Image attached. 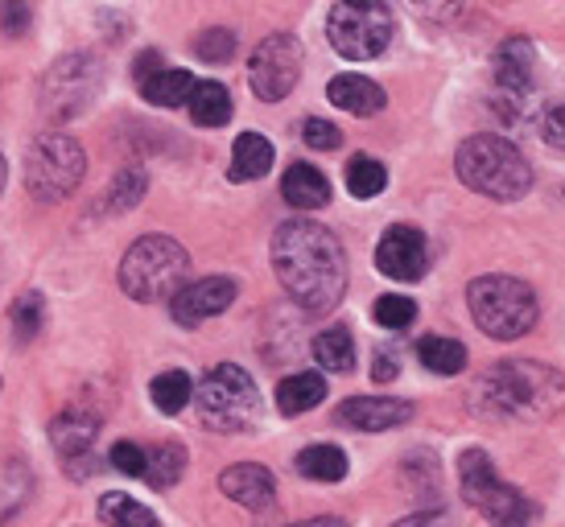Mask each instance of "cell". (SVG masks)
<instances>
[{"label":"cell","mask_w":565,"mask_h":527,"mask_svg":"<svg viewBox=\"0 0 565 527\" xmlns=\"http://www.w3.org/2000/svg\"><path fill=\"white\" fill-rule=\"evenodd\" d=\"M273 268L281 289L306 313H330L347 293V251L315 218H289L277 227Z\"/></svg>","instance_id":"6da1fadb"},{"label":"cell","mask_w":565,"mask_h":527,"mask_svg":"<svg viewBox=\"0 0 565 527\" xmlns=\"http://www.w3.org/2000/svg\"><path fill=\"white\" fill-rule=\"evenodd\" d=\"M475 408L500 420H550L565 408V379L545 363L508 358L475 384Z\"/></svg>","instance_id":"7a4b0ae2"},{"label":"cell","mask_w":565,"mask_h":527,"mask_svg":"<svg viewBox=\"0 0 565 527\" xmlns=\"http://www.w3.org/2000/svg\"><path fill=\"white\" fill-rule=\"evenodd\" d=\"M455 170L462 178V186H471L475 194H487L495 202H516L533 186V170L512 140L503 137H471L462 140V149L455 157Z\"/></svg>","instance_id":"3957f363"},{"label":"cell","mask_w":565,"mask_h":527,"mask_svg":"<svg viewBox=\"0 0 565 527\" xmlns=\"http://www.w3.org/2000/svg\"><path fill=\"white\" fill-rule=\"evenodd\" d=\"M190 277V251L170 235H145L120 260V289L141 305L170 301Z\"/></svg>","instance_id":"277c9868"},{"label":"cell","mask_w":565,"mask_h":527,"mask_svg":"<svg viewBox=\"0 0 565 527\" xmlns=\"http://www.w3.org/2000/svg\"><path fill=\"white\" fill-rule=\"evenodd\" d=\"M471 318L479 322L487 338L512 342L524 338L536 326V293L516 277H479L467 289Z\"/></svg>","instance_id":"5b68a950"},{"label":"cell","mask_w":565,"mask_h":527,"mask_svg":"<svg viewBox=\"0 0 565 527\" xmlns=\"http://www.w3.org/2000/svg\"><path fill=\"white\" fill-rule=\"evenodd\" d=\"M194 408H199V420L211 433H244L260 417L256 379L236 363H220L194 388Z\"/></svg>","instance_id":"8992f818"},{"label":"cell","mask_w":565,"mask_h":527,"mask_svg":"<svg viewBox=\"0 0 565 527\" xmlns=\"http://www.w3.org/2000/svg\"><path fill=\"white\" fill-rule=\"evenodd\" d=\"M396 33L393 9L384 0H339L327 17L330 46L343 54L347 63H367L380 58Z\"/></svg>","instance_id":"52a82bcc"},{"label":"cell","mask_w":565,"mask_h":527,"mask_svg":"<svg viewBox=\"0 0 565 527\" xmlns=\"http://www.w3.org/2000/svg\"><path fill=\"white\" fill-rule=\"evenodd\" d=\"M83 157L79 140L66 132H42L33 137L30 153H25V190L38 202H63L75 194L83 182Z\"/></svg>","instance_id":"ba28073f"},{"label":"cell","mask_w":565,"mask_h":527,"mask_svg":"<svg viewBox=\"0 0 565 527\" xmlns=\"http://www.w3.org/2000/svg\"><path fill=\"white\" fill-rule=\"evenodd\" d=\"M458 486H462V498L475 512H483L491 524H524L533 515L529 498L520 495L516 486L500 482L495 465L483 450H467L458 458Z\"/></svg>","instance_id":"9c48e42d"},{"label":"cell","mask_w":565,"mask_h":527,"mask_svg":"<svg viewBox=\"0 0 565 527\" xmlns=\"http://www.w3.org/2000/svg\"><path fill=\"white\" fill-rule=\"evenodd\" d=\"M104 87V66L95 54H66L42 78V111L50 120H71L95 104Z\"/></svg>","instance_id":"30bf717a"},{"label":"cell","mask_w":565,"mask_h":527,"mask_svg":"<svg viewBox=\"0 0 565 527\" xmlns=\"http://www.w3.org/2000/svg\"><path fill=\"white\" fill-rule=\"evenodd\" d=\"M301 78V42L294 33H268L260 46L252 50L248 83L256 99L281 104L285 95L298 87Z\"/></svg>","instance_id":"8fae6325"},{"label":"cell","mask_w":565,"mask_h":527,"mask_svg":"<svg viewBox=\"0 0 565 527\" xmlns=\"http://www.w3.org/2000/svg\"><path fill=\"white\" fill-rule=\"evenodd\" d=\"M236 301V280L227 277H203V280H186L178 293L170 297V313L178 326H203L206 318L223 313Z\"/></svg>","instance_id":"7c38bea8"},{"label":"cell","mask_w":565,"mask_h":527,"mask_svg":"<svg viewBox=\"0 0 565 527\" xmlns=\"http://www.w3.org/2000/svg\"><path fill=\"white\" fill-rule=\"evenodd\" d=\"M425 264H429V248H425V235L417 227L396 223L384 232V239L376 244V268L393 280H417L425 277Z\"/></svg>","instance_id":"4fadbf2b"},{"label":"cell","mask_w":565,"mask_h":527,"mask_svg":"<svg viewBox=\"0 0 565 527\" xmlns=\"http://www.w3.org/2000/svg\"><path fill=\"white\" fill-rule=\"evenodd\" d=\"M413 420V404L393 400V396H355L339 408V424L360 429V433H388Z\"/></svg>","instance_id":"5bb4252c"},{"label":"cell","mask_w":565,"mask_h":527,"mask_svg":"<svg viewBox=\"0 0 565 527\" xmlns=\"http://www.w3.org/2000/svg\"><path fill=\"white\" fill-rule=\"evenodd\" d=\"M495 83L503 99H529L536 83V50L529 37H508L495 54Z\"/></svg>","instance_id":"9a60e30c"},{"label":"cell","mask_w":565,"mask_h":527,"mask_svg":"<svg viewBox=\"0 0 565 527\" xmlns=\"http://www.w3.org/2000/svg\"><path fill=\"white\" fill-rule=\"evenodd\" d=\"M220 491L232 498V503L248 507V512H268V507H273V495H277L273 474H268L265 465H252V462H239V465H232V470H223Z\"/></svg>","instance_id":"2e32d148"},{"label":"cell","mask_w":565,"mask_h":527,"mask_svg":"<svg viewBox=\"0 0 565 527\" xmlns=\"http://www.w3.org/2000/svg\"><path fill=\"white\" fill-rule=\"evenodd\" d=\"M327 99L334 108L351 111V116H376L384 108V92L363 75H334L327 87Z\"/></svg>","instance_id":"e0dca14e"},{"label":"cell","mask_w":565,"mask_h":527,"mask_svg":"<svg viewBox=\"0 0 565 527\" xmlns=\"http://www.w3.org/2000/svg\"><path fill=\"white\" fill-rule=\"evenodd\" d=\"M281 194H285V202H289V206H298V211H318V206H327L330 202V182H327V173L322 170L298 161V165H289V170H285Z\"/></svg>","instance_id":"ac0fdd59"},{"label":"cell","mask_w":565,"mask_h":527,"mask_svg":"<svg viewBox=\"0 0 565 527\" xmlns=\"http://www.w3.org/2000/svg\"><path fill=\"white\" fill-rule=\"evenodd\" d=\"M99 437V417L95 412H83V408H71L63 417L50 424V441L63 458H75V453H87Z\"/></svg>","instance_id":"d6986e66"},{"label":"cell","mask_w":565,"mask_h":527,"mask_svg":"<svg viewBox=\"0 0 565 527\" xmlns=\"http://www.w3.org/2000/svg\"><path fill=\"white\" fill-rule=\"evenodd\" d=\"M327 396V379L318 372H298L281 379L277 384V408H281V417H301V412H310L318 408Z\"/></svg>","instance_id":"ffe728a7"},{"label":"cell","mask_w":565,"mask_h":527,"mask_svg":"<svg viewBox=\"0 0 565 527\" xmlns=\"http://www.w3.org/2000/svg\"><path fill=\"white\" fill-rule=\"evenodd\" d=\"M190 116H194V125L203 128H220L232 120V92L215 83V78H206V83H194L190 87V99H186Z\"/></svg>","instance_id":"44dd1931"},{"label":"cell","mask_w":565,"mask_h":527,"mask_svg":"<svg viewBox=\"0 0 565 527\" xmlns=\"http://www.w3.org/2000/svg\"><path fill=\"white\" fill-rule=\"evenodd\" d=\"M141 87V95L149 99V104H158V108H182L190 99V87H194V78H190V71H170V66H158L149 78H141L137 83Z\"/></svg>","instance_id":"7402d4cb"},{"label":"cell","mask_w":565,"mask_h":527,"mask_svg":"<svg viewBox=\"0 0 565 527\" xmlns=\"http://www.w3.org/2000/svg\"><path fill=\"white\" fill-rule=\"evenodd\" d=\"M273 170V144H268L260 132H244L236 137V149H232V178L236 182H256Z\"/></svg>","instance_id":"603a6c76"},{"label":"cell","mask_w":565,"mask_h":527,"mask_svg":"<svg viewBox=\"0 0 565 527\" xmlns=\"http://www.w3.org/2000/svg\"><path fill=\"white\" fill-rule=\"evenodd\" d=\"M298 474L310 482H343L347 453L339 445H310V450L298 453Z\"/></svg>","instance_id":"cb8c5ba5"},{"label":"cell","mask_w":565,"mask_h":527,"mask_svg":"<svg viewBox=\"0 0 565 527\" xmlns=\"http://www.w3.org/2000/svg\"><path fill=\"white\" fill-rule=\"evenodd\" d=\"M182 474H186V450H182V445H158V450L145 458L141 478L149 482L153 491H170V486H178Z\"/></svg>","instance_id":"d4e9b609"},{"label":"cell","mask_w":565,"mask_h":527,"mask_svg":"<svg viewBox=\"0 0 565 527\" xmlns=\"http://www.w3.org/2000/svg\"><path fill=\"white\" fill-rule=\"evenodd\" d=\"M315 358L327 367V372L343 375L355 367V342H351V334H347L343 326L322 330V334L315 338Z\"/></svg>","instance_id":"484cf974"},{"label":"cell","mask_w":565,"mask_h":527,"mask_svg":"<svg viewBox=\"0 0 565 527\" xmlns=\"http://www.w3.org/2000/svg\"><path fill=\"white\" fill-rule=\"evenodd\" d=\"M99 524L108 527H153L158 524V512L141 507L137 498L128 495H104L99 498Z\"/></svg>","instance_id":"4316f807"},{"label":"cell","mask_w":565,"mask_h":527,"mask_svg":"<svg viewBox=\"0 0 565 527\" xmlns=\"http://www.w3.org/2000/svg\"><path fill=\"white\" fill-rule=\"evenodd\" d=\"M417 355L434 375H458L467 367V346L455 338H422L417 342Z\"/></svg>","instance_id":"83f0119b"},{"label":"cell","mask_w":565,"mask_h":527,"mask_svg":"<svg viewBox=\"0 0 565 527\" xmlns=\"http://www.w3.org/2000/svg\"><path fill=\"white\" fill-rule=\"evenodd\" d=\"M149 396L158 404V412L173 417V412H182L190 400H194V384H190L186 372H161L153 384H149Z\"/></svg>","instance_id":"f1b7e54d"},{"label":"cell","mask_w":565,"mask_h":527,"mask_svg":"<svg viewBox=\"0 0 565 527\" xmlns=\"http://www.w3.org/2000/svg\"><path fill=\"white\" fill-rule=\"evenodd\" d=\"M384 186H388V170L380 165L376 157L355 153L347 161V190H351L355 198H376Z\"/></svg>","instance_id":"f546056e"},{"label":"cell","mask_w":565,"mask_h":527,"mask_svg":"<svg viewBox=\"0 0 565 527\" xmlns=\"http://www.w3.org/2000/svg\"><path fill=\"white\" fill-rule=\"evenodd\" d=\"M145 190H149V173H145L141 165H125L108 190V206L111 211H132V206L145 198Z\"/></svg>","instance_id":"4dcf8cb0"},{"label":"cell","mask_w":565,"mask_h":527,"mask_svg":"<svg viewBox=\"0 0 565 527\" xmlns=\"http://www.w3.org/2000/svg\"><path fill=\"white\" fill-rule=\"evenodd\" d=\"M42 322H46V301H42V293H25L13 305V334H17V342L38 338Z\"/></svg>","instance_id":"1f68e13d"},{"label":"cell","mask_w":565,"mask_h":527,"mask_svg":"<svg viewBox=\"0 0 565 527\" xmlns=\"http://www.w3.org/2000/svg\"><path fill=\"white\" fill-rule=\"evenodd\" d=\"M384 330H405L413 326V318H417V305H413V297H401V293H388L376 301V310H372Z\"/></svg>","instance_id":"d6a6232c"},{"label":"cell","mask_w":565,"mask_h":527,"mask_svg":"<svg viewBox=\"0 0 565 527\" xmlns=\"http://www.w3.org/2000/svg\"><path fill=\"white\" fill-rule=\"evenodd\" d=\"M194 54L203 63H227L236 54V33L232 30H206L194 37Z\"/></svg>","instance_id":"836d02e7"},{"label":"cell","mask_w":565,"mask_h":527,"mask_svg":"<svg viewBox=\"0 0 565 527\" xmlns=\"http://www.w3.org/2000/svg\"><path fill=\"white\" fill-rule=\"evenodd\" d=\"M30 25H33L30 0H0V33H9V37H25Z\"/></svg>","instance_id":"e575fe53"},{"label":"cell","mask_w":565,"mask_h":527,"mask_svg":"<svg viewBox=\"0 0 565 527\" xmlns=\"http://www.w3.org/2000/svg\"><path fill=\"white\" fill-rule=\"evenodd\" d=\"M145 458H149V453H145L141 445H132V441H116V445H111V470H120L128 478H141Z\"/></svg>","instance_id":"d590c367"},{"label":"cell","mask_w":565,"mask_h":527,"mask_svg":"<svg viewBox=\"0 0 565 527\" xmlns=\"http://www.w3.org/2000/svg\"><path fill=\"white\" fill-rule=\"evenodd\" d=\"M301 140H306L310 149L330 153V149H339V144H343V132L330 125V120H306V125H301Z\"/></svg>","instance_id":"8d00e7d4"},{"label":"cell","mask_w":565,"mask_h":527,"mask_svg":"<svg viewBox=\"0 0 565 527\" xmlns=\"http://www.w3.org/2000/svg\"><path fill=\"white\" fill-rule=\"evenodd\" d=\"M408 4L422 17H429V21H450L462 9V0H408Z\"/></svg>","instance_id":"74e56055"},{"label":"cell","mask_w":565,"mask_h":527,"mask_svg":"<svg viewBox=\"0 0 565 527\" xmlns=\"http://www.w3.org/2000/svg\"><path fill=\"white\" fill-rule=\"evenodd\" d=\"M541 137H545V144H553V149H565V104L562 108L545 111V120H541Z\"/></svg>","instance_id":"f35d334b"},{"label":"cell","mask_w":565,"mask_h":527,"mask_svg":"<svg viewBox=\"0 0 565 527\" xmlns=\"http://www.w3.org/2000/svg\"><path fill=\"white\" fill-rule=\"evenodd\" d=\"M396 372H401V367H396L393 355H376V367H372V379H376V384H388V379H396Z\"/></svg>","instance_id":"ab89813d"},{"label":"cell","mask_w":565,"mask_h":527,"mask_svg":"<svg viewBox=\"0 0 565 527\" xmlns=\"http://www.w3.org/2000/svg\"><path fill=\"white\" fill-rule=\"evenodd\" d=\"M158 66H161V54H158V50H145L141 58H137V71H132V75H137V83H141V78H149L153 71H158Z\"/></svg>","instance_id":"60d3db41"},{"label":"cell","mask_w":565,"mask_h":527,"mask_svg":"<svg viewBox=\"0 0 565 527\" xmlns=\"http://www.w3.org/2000/svg\"><path fill=\"white\" fill-rule=\"evenodd\" d=\"M4 178H9V170H4V157H0V190H4Z\"/></svg>","instance_id":"b9f144b4"}]
</instances>
